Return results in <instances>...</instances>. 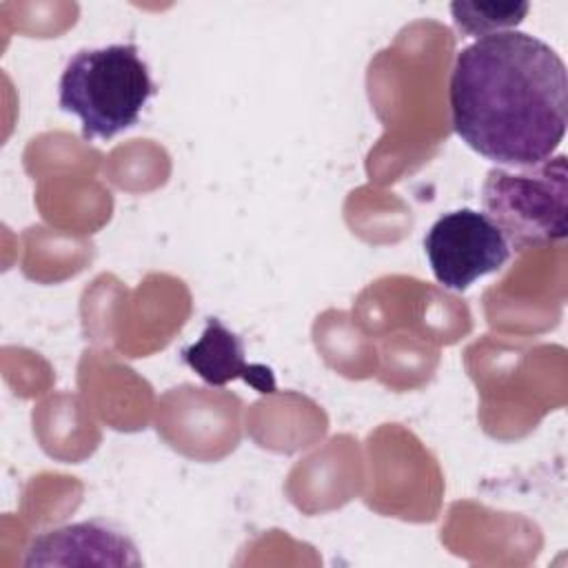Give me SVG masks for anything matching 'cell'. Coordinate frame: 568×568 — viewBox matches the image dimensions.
<instances>
[{
  "instance_id": "1",
  "label": "cell",
  "mask_w": 568,
  "mask_h": 568,
  "mask_svg": "<svg viewBox=\"0 0 568 568\" xmlns=\"http://www.w3.org/2000/svg\"><path fill=\"white\" fill-rule=\"evenodd\" d=\"M448 104L455 133L475 153L504 169L539 164L566 135V64L537 36H481L455 55Z\"/></svg>"
},
{
  "instance_id": "3",
  "label": "cell",
  "mask_w": 568,
  "mask_h": 568,
  "mask_svg": "<svg viewBox=\"0 0 568 568\" xmlns=\"http://www.w3.org/2000/svg\"><path fill=\"white\" fill-rule=\"evenodd\" d=\"M568 166L559 153L515 171L495 166L481 186L484 213L506 237L510 251L539 248L566 237Z\"/></svg>"
},
{
  "instance_id": "2",
  "label": "cell",
  "mask_w": 568,
  "mask_h": 568,
  "mask_svg": "<svg viewBox=\"0 0 568 568\" xmlns=\"http://www.w3.org/2000/svg\"><path fill=\"white\" fill-rule=\"evenodd\" d=\"M155 91L133 42L106 44L69 58L58 82V104L80 120L84 140H111L138 124Z\"/></svg>"
},
{
  "instance_id": "7",
  "label": "cell",
  "mask_w": 568,
  "mask_h": 568,
  "mask_svg": "<svg viewBox=\"0 0 568 568\" xmlns=\"http://www.w3.org/2000/svg\"><path fill=\"white\" fill-rule=\"evenodd\" d=\"M528 2H453V22L462 33L490 36L510 31L528 13Z\"/></svg>"
},
{
  "instance_id": "6",
  "label": "cell",
  "mask_w": 568,
  "mask_h": 568,
  "mask_svg": "<svg viewBox=\"0 0 568 568\" xmlns=\"http://www.w3.org/2000/svg\"><path fill=\"white\" fill-rule=\"evenodd\" d=\"M180 359L209 386L244 379L260 393H275L273 371L264 364H248L242 337L220 317H206L202 335L180 351Z\"/></svg>"
},
{
  "instance_id": "5",
  "label": "cell",
  "mask_w": 568,
  "mask_h": 568,
  "mask_svg": "<svg viewBox=\"0 0 568 568\" xmlns=\"http://www.w3.org/2000/svg\"><path fill=\"white\" fill-rule=\"evenodd\" d=\"M135 544L106 521H80L38 535L24 557V566L49 564H106L140 566Z\"/></svg>"
},
{
  "instance_id": "4",
  "label": "cell",
  "mask_w": 568,
  "mask_h": 568,
  "mask_svg": "<svg viewBox=\"0 0 568 568\" xmlns=\"http://www.w3.org/2000/svg\"><path fill=\"white\" fill-rule=\"evenodd\" d=\"M424 253L444 288L466 291L479 277L499 271L513 251L484 211L457 209L428 229Z\"/></svg>"
}]
</instances>
